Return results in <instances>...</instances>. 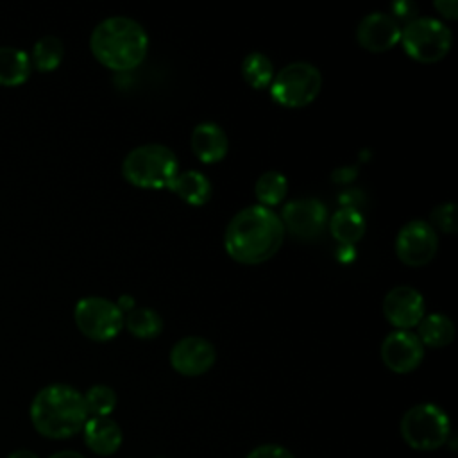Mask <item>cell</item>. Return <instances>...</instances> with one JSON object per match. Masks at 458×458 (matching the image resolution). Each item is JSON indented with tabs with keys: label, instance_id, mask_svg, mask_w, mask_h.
I'll return each mask as SVG.
<instances>
[{
	"label": "cell",
	"instance_id": "obj_1",
	"mask_svg": "<svg viewBox=\"0 0 458 458\" xmlns=\"http://www.w3.org/2000/svg\"><path fill=\"white\" fill-rule=\"evenodd\" d=\"M284 225L265 206H249L238 211L227 224L224 245L227 254L243 265H258L270 259L283 245Z\"/></svg>",
	"mask_w": 458,
	"mask_h": 458
},
{
	"label": "cell",
	"instance_id": "obj_2",
	"mask_svg": "<svg viewBox=\"0 0 458 458\" xmlns=\"http://www.w3.org/2000/svg\"><path fill=\"white\" fill-rule=\"evenodd\" d=\"M30 422L34 429L54 440H63L82 431L88 420L84 395L63 383L43 386L30 403Z\"/></svg>",
	"mask_w": 458,
	"mask_h": 458
},
{
	"label": "cell",
	"instance_id": "obj_3",
	"mask_svg": "<svg viewBox=\"0 0 458 458\" xmlns=\"http://www.w3.org/2000/svg\"><path fill=\"white\" fill-rule=\"evenodd\" d=\"M89 48L100 64L114 72H129L143 63L148 50V36L136 20L111 16L93 29Z\"/></svg>",
	"mask_w": 458,
	"mask_h": 458
},
{
	"label": "cell",
	"instance_id": "obj_4",
	"mask_svg": "<svg viewBox=\"0 0 458 458\" xmlns=\"http://www.w3.org/2000/svg\"><path fill=\"white\" fill-rule=\"evenodd\" d=\"M123 177L136 188H168L179 174L175 154L159 143H147L131 150L122 163Z\"/></svg>",
	"mask_w": 458,
	"mask_h": 458
},
{
	"label": "cell",
	"instance_id": "obj_5",
	"mask_svg": "<svg viewBox=\"0 0 458 458\" xmlns=\"http://www.w3.org/2000/svg\"><path fill=\"white\" fill-rule=\"evenodd\" d=\"M399 429L403 440L415 451H435L442 447L451 435L447 413L433 403L411 406L403 415Z\"/></svg>",
	"mask_w": 458,
	"mask_h": 458
},
{
	"label": "cell",
	"instance_id": "obj_6",
	"mask_svg": "<svg viewBox=\"0 0 458 458\" xmlns=\"http://www.w3.org/2000/svg\"><path fill=\"white\" fill-rule=\"evenodd\" d=\"M404 52L419 63H437L444 59L451 48V30L435 18H415L401 29Z\"/></svg>",
	"mask_w": 458,
	"mask_h": 458
},
{
	"label": "cell",
	"instance_id": "obj_7",
	"mask_svg": "<svg viewBox=\"0 0 458 458\" xmlns=\"http://www.w3.org/2000/svg\"><path fill=\"white\" fill-rule=\"evenodd\" d=\"M322 86V75L310 63H292L277 72L270 82L272 98L284 107H304L311 104Z\"/></svg>",
	"mask_w": 458,
	"mask_h": 458
},
{
	"label": "cell",
	"instance_id": "obj_8",
	"mask_svg": "<svg viewBox=\"0 0 458 458\" xmlns=\"http://www.w3.org/2000/svg\"><path fill=\"white\" fill-rule=\"evenodd\" d=\"M73 318L79 331L95 342L114 338L123 327V313L104 297H84L75 304Z\"/></svg>",
	"mask_w": 458,
	"mask_h": 458
},
{
	"label": "cell",
	"instance_id": "obj_9",
	"mask_svg": "<svg viewBox=\"0 0 458 458\" xmlns=\"http://www.w3.org/2000/svg\"><path fill=\"white\" fill-rule=\"evenodd\" d=\"M437 249V233L424 220H411L397 233L395 254L410 267H422L429 263L435 258Z\"/></svg>",
	"mask_w": 458,
	"mask_h": 458
},
{
	"label": "cell",
	"instance_id": "obj_10",
	"mask_svg": "<svg viewBox=\"0 0 458 458\" xmlns=\"http://www.w3.org/2000/svg\"><path fill=\"white\" fill-rule=\"evenodd\" d=\"M281 222L284 231L299 240H315L327 224V209L317 199H297L283 208Z\"/></svg>",
	"mask_w": 458,
	"mask_h": 458
},
{
	"label": "cell",
	"instance_id": "obj_11",
	"mask_svg": "<svg viewBox=\"0 0 458 458\" xmlns=\"http://www.w3.org/2000/svg\"><path fill=\"white\" fill-rule=\"evenodd\" d=\"M424 358V345L415 333L392 331L381 344L383 363L397 374H408L415 370Z\"/></svg>",
	"mask_w": 458,
	"mask_h": 458
},
{
	"label": "cell",
	"instance_id": "obj_12",
	"mask_svg": "<svg viewBox=\"0 0 458 458\" xmlns=\"http://www.w3.org/2000/svg\"><path fill=\"white\" fill-rule=\"evenodd\" d=\"M216 360L213 344L202 336L181 338L170 351V365L182 376H200L208 372Z\"/></svg>",
	"mask_w": 458,
	"mask_h": 458
},
{
	"label": "cell",
	"instance_id": "obj_13",
	"mask_svg": "<svg viewBox=\"0 0 458 458\" xmlns=\"http://www.w3.org/2000/svg\"><path fill=\"white\" fill-rule=\"evenodd\" d=\"M383 313L394 327L406 331L422 320L424 299L411 286H395L383 301Z\"/></svg>",
	"mask_w": 458,
	"mask_h": 458
},
{
	"label": "cell",
	"instance_id": "obj_14",
	"mask_svg": "<svg viewBox=\"0 0 458 458\" xmlns=\"http://www.w3.org/2000/svg\"><path fill=\"white\" fill-rule=\"evenodd\" d=\"M356 39L369 52H385L399 43L401 27L390 14L370 13L358 23Z\"/></svg>",
	"mask_w": 458,
	"mask_h": 458
},
{
	"label": "cell",
	"instance_id": "obj_15",
	"mask_svg": "<svg viewBox=\"0 0 458 458\" xmlns=\"http://www.w3.org/2000/svg\"><path fill=\"white\" fill-rule=\"evenodd\" d=\"M82 435L88 449L100 456L114 454L123 440L122 428L111 417H88Z\"/></svg>",
	"mask_w": 458,
	"mask_h": 458
},
{
	"label": "cell",
	"instance_id": "obj_16",
	"mask_svg": "<svg viewBox=\"0 0 458 458\" xmlns=\"http://www.w3.org/2000/svg\"><path fill=\"white\" fill-rule=\"evenodd\" d=\"M229 148L224 129L213 122L199 123L191 132V150L202 163H218L225 157Z\"/></svg>",
	"mask_w": 458,
	"mask_h": 458
},
{
	"label": "cell",
	"instance_id": "obj_17",
	"mask_svg": "<svg viewBox=\"0 0 458 458\" xmlns=\"http://www.w3.org/2000/svg\"><path fill=\"white\" fill-rule=\"evenodd\" d=\"M32 72L27 52L14 47H0V86H21Z\"/></svg>",
	"mask_w": 458,
	"mask_h": 458
},
{
	"label": "cell",
	"instance_id": "obj_18",
	"mask_svg": "<svg viewBox=\"0 0 458 458\" xmlns=\"http://www.w3.org/2000/svg\"><path fill=\"white\" fill-rule=\"evenodd\" d=\"M329 229L336 242H340L344 247H349L361 240L367 224L358 209H354L352 206H344L331 216Z\"/></svg>",
	"mask_w": 458,
	"mask_h": 458
},
{
	"label": "cell",
	"instance_id": "obj_19",
	"mask_svg": "<svg viewBox=\"0 0 458 458\" xmlns=\"http://www.w3.org/2000/svg\"><path fill=\"white\" fill-rule=\"evenodd\" d=\"M168 190H172L179 199H182L186 204H191V206H202L211 197L209 179L197 170L177 174V177L172 181Z\"/></svg>",
	"mask_w": 458,
	"mask_h": 458
},
{
	"label": "cell",
	"instance_id": "obj_20",
	"mask_svg": "<svg viewBox=\"0 0 458 458\" xmlns=\"http://www.w3.org/2000/svg\"><path fill=\"white\" fill-rule=\"evenodd\" d=\"M417 338L428 347H445L454 338V324L444 313H429L417 324Z\"/></svg>",
	"mask_w": 458,
	"mask_h": 458
},
{
	"label": "cell",
	"instance_id": "obj_21",
	"mask_svg": "<svg viewBox=\"0 0 458 458\" xmlns=\"http://www.w3.org/2000/svg\"><path fill=\"white\" fill-rule=\"evenodd\" d=\"M64 55V47L55 36H43L34 43L30 63L39 72H54Z\"/></svg>",
	"mask_w": 458,
	"mask_h": 458
},
{
	"label": "cell",
	"instance_id": "obj_22",
	"mask_svg": "<svg viewBox=\"0 0 458 458\" xmlns=\"http://www.w3.org/2000/svg\"><path fill=\"white\" fill-rule=\"evenodd\" d=\"M123 324L129 333L138 338H154L163 329V320L157 311L150 308H132L123 315Z\"/></svg>",
	"mask_w": 458,
	"mask_h": 458
},
{
	"label": "cell",
	"instance_id": "obj_23",
	"mask_svg": "<svg viewBox=\"0 0 458 458\" xmlns=\"http://www.w3.org/2000/svg\"><path fill=\"white\" fill-rule=\"evenodd\" d=\"M242 75L249 86L261 89L270 86L274 79V64L265 54L252 52L242 63Z\"/></svg>",
	"mask_w": 458,
	"mask_h": 458
},
{
	"label": "cell",
	"instance_id": "obj_24",
	"mask_svg": "<svg viewBox=\"0 0 458 458\" xmlns=\"http://www.w3.org/2000/svg\"><path fill=\"white\" fill-rule=\"evenodd\" d=\"M288 181L281 172H265L256 181V197L261 202L259 206L270 208L279 204L286 197Z\"/></svg>",
	"mask_w": 458,
	"mask_h": 458
},
{
	"label": "cell",
	"instance_id": "obj_25",
	"mask_svg": "<svg viewBox=\"0 0 458 458\" xmlns=\"http://www.w3.org/2000/svg\"><path fill=\"white\" fill-rule=\"evenodd\" d=\"M82 395L89 417H109L116 406V394L107 385H93Z\"/></svg>",
	"mask_w": 458,
	"mask_h": 458
},
{
	"label": "cell",
	"instance_id": "obj_26",
	"mask_svg": "<svg viewBox=\"0 0 458 458\" xmlns=\"http://www.w3.org/2000/svg\"><path fill=\"white\" fill-rule=\"evenodd\" d=\"M431 220L440 231L454 233L456 231V206L453 202L437 206L431 213Z\"/></svg>",
	"mask_w": 458,
	"mask_h": 458
},
{
	"label": "cell",
	"instance_id": "obj_27",
	"mask_svg": "<svg viewBox=\"0 0 458 458\" xmlns=\"http://www.w3.org/2000/svg\"><path fill=\"white\" fill-rule=\"evenodd\" d=\"M247 458H295L286 447L279 444H263L254 447Z\"/></svg>",
	"mask_w": 458,
	"mask_h": 458
},
{
	"label": "cell",
	"instance_id": "obj_28",
	"mask_svg": "<svg viewBox=\"0 0 458 458\" xmlns=\"http://www.w3.org/2000/svg\"><path fill=\"white\" fill-rule=\"evenodd\" d=\"M392 13H394V20L397 21V20H408V23L411 21V20H415L417 18V5L415 4H411V2H404V0H401V2H397V4H394L392 5Z\"/></svg>",
	"mask_w": 458,
	"mask_h": 458
},
{
	"label": "cell",
	"instance_id": "obj_29",
	"mask_svg": "<svg viewBox=\"0 0 458 458\" xmlns=\"http://www.w3.org/2000/svg\"><path fill=\"white\" fill-rule=\"evenodd\" d=\"M435 7H437V11H438L442 16H445V18H449V20H454L456 14H458V4H456V0H437V2H435Z\"/></svg>",
	"mask_w": 458,
	"mask_h": 458
},
{
	"label": "cell",
	"instance_id": "obj_30",
	"mask_svg": "<svg viewBox=\"0 0 458 458\" xmlns=\"http://www.w3.org/2000/svg\"><path fill=\"white\" fill-rule=\"evenodd\" d=\"M48 458H86V456L77 453V451H59V453H54Z\"/></svg>",
	"mask_w": 458,
	"mask_h": 458
},
{
	"label": "cell",
	"instance_id": "obj_31",
	"mask_svg": "<svg viewBox=\"0 0 458 458\" xmlns=\"http://www.w3.org/2000/svg\"><path fill=\"white\" fill-rule=\"evenodd\" d=\"M7 458H38V456L29 449H18V451H13Z\"/></svg>",
	"mask_w": 458,
	"mask_h": 458
},
{
	"label": "cell",
	"instance_id": "obj_32",
	"mask_svg": "<svg viewBox=\"0 0 458 458\" xmlns=\"http://www.w3.org/2000/svg\"><path fill=\"white\" fill-rule=\"evenodd\" d=\"M159 458H165V456H159Z\"/></svg>",
	"mask_w": 458,
	"mask_h": 458
}]
</instances>
